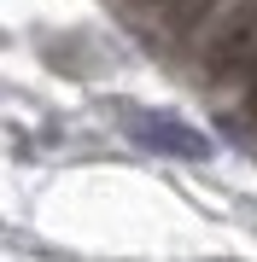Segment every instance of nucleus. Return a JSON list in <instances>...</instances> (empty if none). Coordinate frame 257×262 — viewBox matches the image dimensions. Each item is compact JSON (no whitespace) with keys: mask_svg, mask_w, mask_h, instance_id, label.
<instances>
[{"mask_svg":"<svg viewBox=\"0 0 257 262\" xmlns=\"http://www.w3.org/2000/svg\"><path fill=\"white\" fill-rule=\"evenodd\" d=\"M123 128H129L146 151H158V158H210L205 134H199V128H187V122H175V117H158V111H129V117H123Z\"/></svg>","mask_w":257,"mask_h":262,"instance_id":"obj_1","label":"nucleus"},{"mask_svg":"<svg viewBox=\"0 0 257 262\" xmlns=\"http://www.w3.org/2000/svg\"><path fill=\"white\" fill-rule=\"evenodd\" d=\"M251 111H257V88H251Z\"/></svg>","mask_w":257,"mask_h":262,"instance_id":"obj_4","label":"nucleus"},{"mask_svg":"<svg viewBox=\"0 0 257 262\" xmlns=\"http://www.w3.org/2000/svg\"><path fill=\"white\" fill-rule=\"evenodd\" d=\"M246 58H257V0L240 6L234 24L210 41V64H216V70H234V64H246Z\"/></svg>","mask_w":257,"mask_h":262,"instance_id":"obj_2","label":"nucleus"},{"mask_svg":"<svg viewBox=\"0 0 257 262\" xmlns=\"http://www.w3.org/2000/svg\"><path fill=\"white\" fill-rule=\"evenodd\" d=\"M210 6H216V0H152V12H158L164 24H175V29H187V24H199V18H205Z\"/></svg>","mask_w":257,"mask_h":262,"instance_id":"obj_3","label":"nucleus"}]
</instances>
